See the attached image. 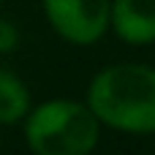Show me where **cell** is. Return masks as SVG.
<instances>
[{
    "label": "cell",
    "mask_w": 155,
    "mask_h": 155,
    "mask_svg": "<svg viewBox=\"0 0 155 155\" xmlns=\"http://www.w3.org/2000/svg\"><path fill=\"white\" fill-rule=\"evenodd\" d=\"M112 33L128 46L155 44V0H112Z\"/></svg>",
    "instance_id": "cell-4"
},
{
    "label": "cell",
    "mask_w": 155,
    "mask_h": 155,
    "mask_svg": "<svg viewBox=\"0 0 155 155\" xmlns=\"http://www.w3.org/2000/svg\"><path fill=\"white\" fill-rule=\"evenodd\" d=\"M0 150H3V125H0Z\"/></svg>",
    "instance_id": "cell-7"
},
{
    "label": "cell",
    "mask_w": 155,
    "mask_h": 155,
    "mask_svg": "<svg viewBox=\"0 0 155 155\" xmlns=\"http://www.w3.org/2000/svg\"><path fill=\"white\" fill-rule=\"evenodd\" d=\"M0 8H3V0H0Z\"/></svg>",
    "instance_id": "cell-8"
},
{
    "label": "cell",
    "mask_w": 155,
    "mask_h": 155,
    "mask_svg": "<svg viewBox=\"0 0 155 155\" xmlns=\"http://www.w3.org/2000/svg\"><path fill=\"white\" fill-rule=\"evenodd\" d=\"M84 101L98 114L104 128L131 136L155 134V65L112 63L95 71Z\"/></svg>",
    "instance_id": "cell-1"
},
{
    "label": "cell",
    "mask_w": 155,
    "mask_h": 155,
    "mask_svg": "<svg viewBox=\"0 0 155 155\" xmlns=\"http://www.w3.org/2000/svg\"><path fill=\"white\" fill-rule=\"evenodd\" d=\"M49 27L71 46H93L112 30V0H41Z\"/></svg>",
    "instance_id": "cell-3"
},
{
    "label": "cell",
    "mask_w": 155,
    "mask_h": 155,
    "mask_svg": "<svg viewBox=\"0 0 155 155\" xmlns=\"http://www.w3.org/2000/svg\"><path fill=\"white\" fill-rule=\"evenodd\" d=\"M30 109H33V101H30V90L22 82V76L0 65V125L8 128V125L25 123Z\"/></svg>",
    "instance_id": "cell-5"
},
{
    "label": "cell",
    "mask_w": 155,
    "mask_h": 155,
    "mask_svg": "<svg viewBox=\"0 0 155 155\" xmlns=\"http://www.w3.org/2000/svg\"><path fill=\"white\" fill-rule=\"evenodd\" d=\"M101 128L90 104L76 98L41 101L22 123L25 142L35 155H87L98 147Z\"/></svg>",
    "instance_id": "cell-2"
},
{
    "label": "cell",
    "mask_w": 155,
    "mask_h": 155,
    "mask_svg": "<svg viewBox=\"0 0 155 155\" xmlns=\"http://www.w3.org/2000/svg\"><path fill=\"white\" fill-rule=\"evenodd\" d=\"M16 46H19V30H16V25L11 19L0 16V57L16 52Z\"/></svg>",
    "instance_id": "cell-6"
}]
</instances>
